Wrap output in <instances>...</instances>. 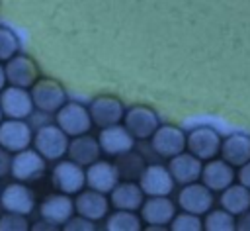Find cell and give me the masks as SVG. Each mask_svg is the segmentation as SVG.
Wrapping results in <instances>:
<instances>
[{
  "instance_id": "13",
  "label": "cell",
  "mask_w": 250,
  "mask_h": 231,
  "mask_svg": "<svg viewBox=\"0 0 250 231\" xmlns=\"http://www.w3.org/2000/svg\"><path fill=\"white\" fill-rule=\"evenodd\" d=\"M178 204L184 211H191L197 215H205L213 208V190L205 184H186L178 194Z\"/></svg>"
},
{
  "instance_id": "24",
  "label": "cell",
  "mask_w": 250,
  "mask_h": 231,
  "mask_svg": "<svg viewBox=\"0 0 250 231\" xmlns=\"http://www.w3.org/2000/svg\"><path fill=\"white\" fill-rule=\"evenodd\" d=\"M100 153H102V147H100L98 137H92V135L84 133V135L72 137L66 155L74 162H78L82 166H90L92 162H96L100 159Z\"/></svg>"
},
{
  "instance_id": "21",
  "label": "cell",
  "mask_w": 250,
  "mask_h": 231,
  "mask_svg": "<svg viewBox=\"0 0 250 231\" xmlns=\"http://www.w3.org/2000/svg\"><path fill=\"white\" fill-rule=\"evenodd\" d=\"M168 168H170L174 180L178 184H182V186L191 184V182H197V178H201V172H203L201 159H197L189 151L172 157L170 162H168Z\"/></svg>"
},
{
  "instance_id": "34",
  "label": "cell",
  "mask_w": 250,
  "mask_h": 231,
  "mask_svg": "<svg viewBox=\"0 0 250 231\" xmlns=\"http://www.w3.org/2000/svg\"><path fill=\"white\" fill-rule=\"evenodd\" d=\"M10 172H12V157H10V151L0 145V178L2 176H8Z\"/></svg>"
},
{
  "instance_id": "4",
  "label": "cell",
  "mask_w": 250,
  "mask_h": 231,
  "mask_svg": "<svg viewBox=\"0 0 250 231\" xmlns=\"http://www.w3.org/2000/svg\"><path fill=\"white\" fill-rule=\"evenodd\" d=\"M150 147L156 155L164 159H172L184 153V149H188V137L176 125H160L150 137Z\"/></svg>"
},
{
  "instance_id": "23",
  "label": "cell",
  "mask_w": 250,
  "mask_h": 231,
  "mask_svg": "<svg viewBox=\"0 0 250 231\" xmlns=\"http://www.w3.org/2000/svg\"><path fill=\"white\" fill-rule=\"evenodd\" d=\"M234 170H232V164H229L225 159L221 161H209L205 166H203V172H201V182L211 188L213 192H223L225 188H229L232 182H234Z\"/></svg>"
},
{
  "instance_id": "2",
  "label": "cell",
  "mask_w": 250,
  "mask_h": 231,
  "mask_svg": "<svg viewBox=\"0 0 250 231\" xmlns=\"http://www.w3.org/2000/svg\"><path fill=\"white\" fill-rule=\"evenodd\" d=\"M33 145L47 161H59L68 153L70 141L59 125H43L33 135Z\"/></svg>"
},
{
  "instance_id": "35",
  "label": "cell",
  "mask_w": 250,
  "mask_h": 231,
  "mask_svg": "<svg viewBox=\"0 0 250 231\" xmlns=\"http://www.w3.org/2000/svg\"><path fill=\"white\" fill-rule=\"evenodd\" d=\"M238 182H240L242 186L250 188V161L240 166V170H238Z\"/></svg>"
},
{
  "instance_id": "30",
  "label": "cell",
  "mask_w": 250,
  "mask_h": 231,
  "mask_svg": "<svg viewBox=\"0 0 250 231\" xmlns=\"http://www.w3.org/2000/svg\"><path fill=\"white\" fill-rule=\"evenodd\" d=\"M18 49H20V41L16 33L10 27L0 25V63L10 61L14 55H18Z\"/></svg>"
},
{
  "instance_id": "14",
  "label": "cell",
  "mask_w": 250,
  "mask_h": 231,
  "mask_svg": "<svg viewBox=\"0 0 250 231\" xmlns=\"http://www.w3.org/2000/svg\"><path fill=\"white\" fill-rule=\"evenodd\" d=\"M119 180H121V174H119L115 162L98 159L96 162L86 166V186L92 188V190L109 194L117 186Z\"/></svg>"
},
{
  "instance_id": "3",
  "label": "cell",
  "mask_w": 250,
  "mask_h": 231,
  "mask_svg": "<svg viewBox=\"0 0 250 231\" xmlns=\"http://www.w3.org/2000/svg\"><path fill=\"white\" fill-rule=\"evenodd\" d=\"M31 98L35 108L43 114H57L66 104L64 88L53 78H39L31 86Z\"/></svg>"
},
{
  "instance_id": "1",
  "label": "cell",
  "mask_w": 250,
  "mask_h": 231,
  "mask_svg": "<svg viewBox=\"0 0 250 231\" xmlns=\"http://www.w3.org/2000/svg\"><path fill=\"white\" fill-rule=\"evenodd\" d=\"M47 170V159L37 151V149H23L18 151L12 157V176L20 182L25 184H33L39 182L45 176Z\"/></svg>"
},
{
  "instance_id": "8",
  "label": "cell",
  "mask_w": 250,
  "mask_h": 231,
  "mask_svg": "<svg viewBox=\"0 0 250 231\" xmlns=\"http://www.w3.org/2000/svg\"><path fill=\"white\" fill-rule=\"evenodd\" d=\"M125 127L135 135V139H150L160 127L158 116L148 106H133L125 112Z\"/></svg>"
},
{
  "instance_id": "32",
  "label": "cell",
  "mask_w": 250,
  "mask_h": 231,
  "mask_svg": "<svg viewBox=\"0 0 250 231\" xmlns=\"http://www.w3.org/2000/svg\"><path fill=\"white\" fill-rule=\"evenodd\" d=\"M25 229H29V221L25 219L23 213L6 211L0 217V231H25Z\"/></svg>"
},
{
  "instance_id": "18",
  "label": "cell",
  "mask_w": 250,
  "mask_h": 231,
  "mask_svg": "<svg viewBox=\"0 0 250 231\" xmlns=\"http://www.w3.org/2000/svg\"><path fill=\"white\" fill-rule=\"evenodd\" d=\"M4 69H6L8 84L31 88L39 80V69H37L35 61L25 55H14L10 61H6Z\"/></svg>"
},
{
  "instance_id": "33",
  "label": "cell",
  "mask_w": 250,
  "mask_h": 231,
  "mask_svg": "<svg viewBox=\"0 0 250 231\" xmlns=\"http://www.w3.org/2000/svg\"><path fill=\"white\" fill-rule=\"evenodd\" d=\"M62 227L66 231H96V223L80 213H78V217H70Z\"/></svg>"
},
{
  "instance_id": "39",
  "label": "cell",
  "mask_w": 250,
  "mask_h": 231,
  "mask_svg": "<svg viewBox=\"0 0 250 231\" xmlns=\"http://www.w3.org/2000/svg\"><path fill=\"white\" fill-rule=\"evenodd\" d=\"M0 194H2V190H0Z\"/></svg>"
},
{
  "instance_id": "28",
  "label": "cell",
  "mask_w": 250,
  "mask_h": 231,
  "mask_svg": "<svg viewBox=\"0 0 250 231\" xmlns=\"http://www.w3.org/2000/svg\"><path fill=\"white\" fill-rule=\"evenodd\" d=\"M115 164H117V170H119L121 178H125V180L141 178L143 170L146 168V166H145V159H143L141 155L133 153V151H127V153L119 155Z\"/></svg>"
},
{
  "instance_id": "15",
  "label": "cell",
  "mask_w": 250,
  "mask_h": 231,
  "mask_svg": "<svg viewBox=\"0 0 250 231\" xmlns=\"http://www.w3.org/2000/svg\"><path fill=\"white\" fill-rule=\"evenodd\" d=\"M0 204L6 211H16V213H31L35 208V196L31 192V188L25 182H12L8 184L2 194H0Z\"/></svg>"
},
{
  "instance_id": "20",
  "label": "cell",
  "mask_w": 250,
  "mask_h": 231,
  "mask_svg": "<svg viewBox=\"0 0 250 231\" xmlns=\"http://www.w3.org/2000/svg\"><path fill=\"white\" fill-rule=\"evenodd\" d=\"M109 202L105 198L104 192H98V190H82L76 194V200H74V208H76V213L92 219V221H100L107 215L109 211Z\"/></svg>"
},
{
  "instance_id": "12",
  "label": "cell",
  "mask_w": 250,
  "mask_h": 231,
  "mask_svg": "<svg viewBox=\"0 0 250 231\" xmlns=\"http://www.w3.org/2000/svg\"><path fill=\"white\" fill-rule=\"evenodd\" d=\"M139 184H141V188L146 196H170V192L174 190L176 180H174L168 166L148 164L143 170V174L139 178Z\"/></svg>"
},
{
  "instance_id": "29",
  "label": "cell",
  "mask_w": 250,
  "mask_h": 231,
  "mask_svg": "<svg viewBox=\"0 0 250 231\" xmlns=\"http://www.w3.org/2000/svg\"><path fill=\"white\" fill-rule=\"evenodd\" d=\"M203 229H207V231H232V229H236V219L230 211H227L223 208L211 209L205 213Z\"/></svg>"
},
{
  "instance_id": "6",
  "label": "cell",
  "mask_w": 250,
  "mask_h": 231,
  "mask_svg": "<svg viewBox=\"0 0 250 231\" xmlns=\"http://www.w3.org/2000/svg\"><path fill=\"white\" fill-rule=\"evenodd\" d=\"M92 116L90 110H86L80 104H64L59 112H57V125L68 135V137H76V135H84L90 131L92 127Z\"/></svg>"
},
{
  "instance_id": "38",
  "label": "cell",
  "mask_w": 250,
  "mask_h": 231,
  "mask_svg": "<svg viewBox=\"0 0 250 231\" xmlns=\"http://www.w3.org/2000/svg\"><path fill=\"white\" fill-rule=\"evenodd\" d=\"M2 116H4V110H2V104H0V123H2Z\"/></svg>"
},
{
  "instance_id": "17",
  "label": "cell",
  "mask_w": 250,
  "mask_h": 231,
  "mask_svg": "<svg viewBox=\"0 0 250 231\" xmlns=\"http://www.w3.org/2000/svg\"><path fill=\"white\" fill-rule=\"evenodd\" d=\"M31 127L25 123V119H14L8 117L0 123V145L8 149L10 153L23 151L31 145Z\"/></svg>"
},
{
  "instance_id": "36",
  "label": "cell",
  "mask_w": 250,
  "mask_h": 231,
  "mask_svg": "<svg viewBox=\"0 0 250 231\" xmlns=\"http://www.w3.org/2000/svg\"><path fill=\"white\" fill-rule=\"evenodd\" d=\"M236 229L238 231H250V211H244L236 219Z\"/></svg>"
},
{
  "instance_id": "37",
  "label": "cell",
  "mask_w": 250,
  "mask_h": 231,
  "mask_svg": "<svg viewBox=\"0 0 250 231\" xmlns=\"http://www.w3.org/2000/svg\"><path fill=\"white\" fill-rule=\"evenodd\" d=\"M6 84H8V78H6V69L0 65V92L6 88Z\"/></svg>"
},
{
  "instance_id": "5",
  "label": "cell",
  "mask_w": 250,
  "mask_h": 231,
  "mask_svg": "<svg viewBox=\"0 0 250 231\" xmlns=\"http://www.w3.org/2000/svg\"><path fill=\"white\" fill-rule=\"evenodd\" d=\"M53 184L59 192L74 196V194L82 192V188L86 186V170L82 164L74 162L72 159L61 161L53 168Z\"/></svg>"
},
{
  "instance_id": "27",
  "label": "cell",
  "mask_w": 250,
  "mask_h": 231,
  "mask_svg": "<svg viewBox=\"0 0 250 231\" xmlns=\"http://www.w3.org/2000/svg\"><path fill=\"white\" fill-rule=\"evenodd\" d=\"M141 219L133 209H115L107 221L105 229L107 231H139L141 229Z\"/></svg>"
},
{
  "instance_id": "26",
  "label": "cell",
  "mask_w": 250,
  "mask_h": 231,
  "mask_svg": "<svg viewBox=\"0 0 250 231\" xmlns=\"http://www.w3.org/2000/svg\"><path fill=\"white\" fill-rule=\"evenodd\" d=\"M219 204L223 209L230 211L232 215H240L250 209V188L242 184H230L221 192Z\"/></svg>"
},
{
  "instance_id": "19",
  "label": "cell",
  "mask_w": 250,
  "mask_h": 231,
  "mask_svg": "<svg viewBox=\"0 0 250 231\" xmlns=\"http://www.w3.org/2000/svg\"><path fill=\"white\" fill-rule=\"evenodd\" d=\"M90 116L98 127H109L125 117V108L115 96H98L90 104Z\"/></svg>"
},
{
  "instance_id": "9",
  "label": "cell",
  "mask_w": 250,
  "mask_h": 231,
  "mask_svg": "<svg viewBox=\"0 0 250 231\" xmlns=\"http://www.w3.org/2000/svg\"><path fill=\"white\" fill-rule=\"evenodd\" d=\"M98 141H100L102 153H105L109 157H119L127 151H133V147H135V135L121 123L102 127Z\"/></svg>"
},
{
  "instance_id": "22",
  "label": "cell",
  "mask_w": 250,
  "mask_h": 231,
  "mask_svg": "<svg viewBox=\"0 0 250 231\" xmlns=\"http://www.w3.org/2000/svg\"><path fill=\"white\" fill-rule=\"evenodd\" d=\"M145 192L141 188V184L133 182V180H119L117 186L109 192V200L111 206L115 209H141L143 202H145Z\"/></svg>"
},
{
  "instance_id": "25",
  "label": "cell",
  "mask_w": 250,
  "mask_h": 231,
  "mask_svg": "<svg viewBox=\"0 0 250 231\" xmlns=\"http://www.w3.org/2000/svg\"><path fill=\"white\" fill-rule=\"evenodd\" d=\"M221 157L232 164L242 166L250 161V137L248 135H230L221 145Z\"/></svg>"
},
{
  "instance_id": "11",
  "label": "cell",
  "mask_w": 250,
  "mask_h": 231,
  "mask_svg": "<svg viewBox=\"0 0 250 231\" xmlns=\"http://www.w3.org/2000/svg\"><path fill=\"white\" fill-rule=\"evenodd\" d=\"M221 137L211 127H195L188 135V151L201 161H211L221 153Z\"/></svg>"
},
{
  "instance_id": "16",
  "label": "cell",
  "mask_w": 250,
  "mask_h": 231,
  "mask_svg": "<svg viewBox=\"0 0 250 231\" xmlns=\"http://www.w3.org/2000/svg\"><path fill=\"white\" fill-rule=\"evenodd\" d=\"M176 215V206L168 196H148L141 206V217L148 227L170 225Z\"/></svg>"
},
{
  "instance_id": "31",
  "label": "cell",
  "mask_w": 250,
  "mask_h": 231,
  "mask_svg": "<svg viewBox=\"0 0 250 231\" xmlns=\"http://www.w3.org/2000/svg\"><path fill=\"white\" fill-rule=\"evenodd\" d=\"M170 229L172 231H199V229H203V221L199 219L197 213L182 211L180 215H174Z\"/></svg>"
},
{
  "instance_id": "7",
  "label": "cell",
  "mask_w": 250,
  "mask_h": 231,
  "mask_svg": "<svg viewBox=\"0 0 250 231\" xmlns=\"http://www.w3.org/2000/svg\"><path fill=\"white\" fill-rule=\"evenodd\" d=\"M0 104L4 110L6 117H14V119H25L31 116L35 104L31 98V92H27V88L21 86H6L0 92Z\"/></svg>"
},
{
  "instance_id": "10",
  "label": "cell",
  "mask_w": 250,
  "mask_h": 231,
  "mask_svg": "<svg viewBox=\"0 0 250 231\" xmlns=\"http://www.w3.org/2000/svg\"><path fill=\"white\" fill-rule=\"evenodd\" d=\"M76 211L74 208V200L70 198V194H64V192H59V194H51L47 196L41 204H39V215L41 219H45L47 223H53V225H64L72 213Z\"/></svg>"
}]
</instances>
